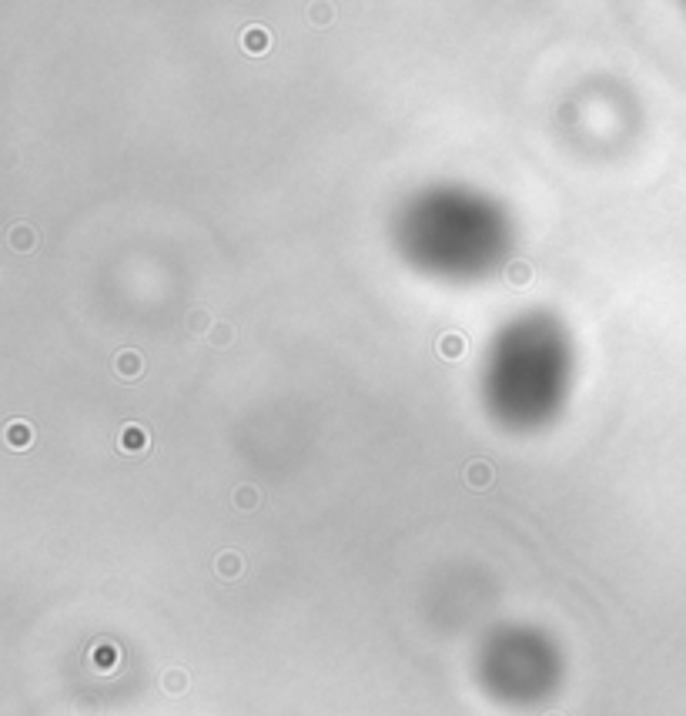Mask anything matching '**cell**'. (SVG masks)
Listing matches in <instances>:
<instances>
[{
	"instance_id": "obj_16",
	"label": "cell",
	"mask_w": 686,
	"mask_h": 716,
	"mask_svg": "<svg viewBox=\"0 0 686 716\" xmlns=\"http://www.w3.org/2000/svg\"><path fill=\"white\" fill-rule=\"evenodd\" d=\"M546 716H563V713H546Z\"/></svg>"
},
{
	"instance_id": "obj_4",
	"label": "cell",
	"mask_w": 686,
	"mask_h": 716,
	"mask_svg": "<svg viewBox=\"0 0 686 716\" xmlns=\"http://www.w3.org/2000/svg\"><path fill=\"white\" fill-rule=\"evenodd\" d=\"M114 372H118V379L124 381H134L141 379V372H144V355L137 349H124L114 355Z\"/></svg>"
},
{
	"instance_id": "obj_9",
	"label": "cell",
	"mask_w": 686,
	"mask_h": 716,
	"mask_svg": "<svg viewBox=\"0 0 686 716\" xmlns=\"http://www.w3.org/2000/svg\"><path fill=\"white\" fill-rule=\"evenodd\" d=\"M10 248H14L17 255H27V251H34L37 248V231L31 228V225H17V228H10Z\"/></svg>"
},
{
	"instance_id": "obj_7",
	"label": "cell",
	"mask_w": 686,
	"mask_h": 716,
	"mask_svg": "<svg viewBox=\"0 0 686 716\" xmlns=\"http://www.w3.org/2000/svg\"><path fill=\"white\" fill-rule=\"evenodd\" d=\"M465 338L458 335V332H445L442 338H439V345H435V351H439V358H445V362H456V358H462L465 355Z\"/></svg>"
},
{
	"instance_id": "obj_11",
	"label": "cell",
	"mask_w": 686,
	"mask_h": 716,
	"mask_svg": "<svg viewBox=\"0 0 686 716\" xmlns=\"http://www.w3.org/2000/svg\"><path fill=\"white\" fill-rule=\"evenodd\" d=\"M184 325H188V332L191 335H208L214 328V321H211V315L204 311V308H195V311H188V318H184Z\"/></svg>"
},
{
	"instance_id": "obj_1",
	"label": "cell",
	"mask_w": 686,
	"mask_h": 716,
	"mask_svg": "<svg viewBox=\"0 0 686 716\" xmlns=\"http://www.w3.org/2000/svg\"><path fill=\"white\" fill-rule=\"evenodd\" d=\"M148 445H151V435H148L144 426H134V422L121 426V432H118V449H121L124 456H144Z\"/></svg>"
},
{
	"instance_id": "obj_2",
	"label": "cell",
	"mask_w": 686,
	"mask_h": 716,
	"mask_svg": "<svg viewBox=\"0 0 686 716\" xmlns=\"http://www.w3.org/2000/svg\"><path fill=\"white\" fill-rule=\"evenodd\" d=\"M118 663H121V650H118V643L111 640H101L91 646V666L97 673H114L118 670Z\"/></svg>"
},
{
	"instance_id": "obj_3",
	"label": "cell",
	"mask_w": 686,
	"mask_h": 716,
	"mask_svg": "<svg viewBox=\"0 0 686 716\" xmlns=\"http://www.w3.org/2000/svg\"><path fill=\"white\" fill-rule=\"evenodd\" d=\"M4 442H7V449H14V452L31 449L34 445V426L31 422H24V419L7 422V426H4Z\"/></svg>"
},
{
	"instance_id": "obj_13",
	"label": "cell",
	"mask_w": 686,
	"mask_h": 716,
	"mask_svg": "<svg viewBox=\"0 0 686 716\" xmlns=\"http://www.w3.org/2000/svg\"><path fill=\"white\" fill-rule=\"evenodd\" d=\"M231 338H234V328H231V321L214 318V328L208 332V342H211L214 349H228Z\"/></svg>"
},
{
	"instance_id": "obj_5",
	"label": "cell",
	"mask_w": 686,
	"mask_h": 716,
	"mask_svg": "<svg viewBox=\"0 0 686 716\" xmlns=\"http://www.w3.org/2000/svg\"><path fill=\"white\" fill-rule=\"evenodd\" d=\"M241 50H248V54H268L272 50V34L265 31L261 24H251V27H244L241 31Z\"/></svg>"
},
{
	"instance_id": "obj_15",
	"label": "cell",
	"mask_w": 686,
	"mask_h": 716,
	"mask_svg": "<svg viewBox=\"0 0 686 716\" xmlns=\"http://www.w3.org/2000/svg\"><path fill=\"white\" fill-rule=\"evenodd\" d=\"M308 14H312V24H328L332 20V7L328 3H315V7H308Z\"/></svg>"
},
{
	"instance_id": "obj_10",
	"label": "cell",
	"mask_w": 686,
	"mask_h": 716,
	"mask_svg": "<svg viewBox=\"0 0 686 716\" xmlns=\"http://www.w3.org/2000/svg\"><path fill=\"white\" fill-rule=\"evenodd\" d=\"M188 686H191V676H188L184 670H168V673H161V689H164V693H171V696H181Z\"/></svg>"
},
{
	"instance_id": "obj_14",
	"label": "cell",
	"mask_w": 686,
	"mask_h": 716,
	"mask_svg": "<svg viewBox=\"0 0 686 716\" xmlns=\"http://www.w3.org/2000/svg\"><path fill=\"white\" fill-rule=\"evenodd\" d=\"M505 278H509V285H512V288H526V285L533 281V268H529L526 261H512V265H509V272H505Z\"/></svg>"
},
{
	"instance_id": "obj_6",
	"label": "cell",
	"mask_w": 686,
	"mask_h": 716,
	"mask_svg": "<svg viewBox=\"0 0 686 716\" xmlns=\"http://www.w3.org/2000/svg\"><path fill=\"white\" fill-rule=\"evenodd\" d=\"M214 573H218L221 580H238V576L244 573L241 552H234V549H225V552H218V556H214Z\"/></svg>"
},
{
	"instance_id": "obj_8",
	"label": "cell",
	"mask_w": 686,
	"mask_h": 716,
	"mask_svg": "<svg viewBox=\"0 0 686 716\" xmlns=\"http://www.w3.org/2000/svg\"><path fill=\"white\" fill-rule=\"evenodd\" d=\"M492 479H496V472H492V465L482 462V458H475V462L465 465V482H469V489H489Z\"/></svg>"
},
{
	"instance_id": "obj_12",
	"label": "cell",
	"mask_w": 686,
	"mask_h": 716,
	"mask_svg": "<svg viewBox=\"0 0 686 716\" xmlns=\"http://www.w3.org/2000/svg\"><path fill=\"white\" fill-rule=\"evenodd\" d=\"M261 503V492L255 486H238L234 489V505L241 509V512H255Z\"/></svg>"
}]
</instances>
